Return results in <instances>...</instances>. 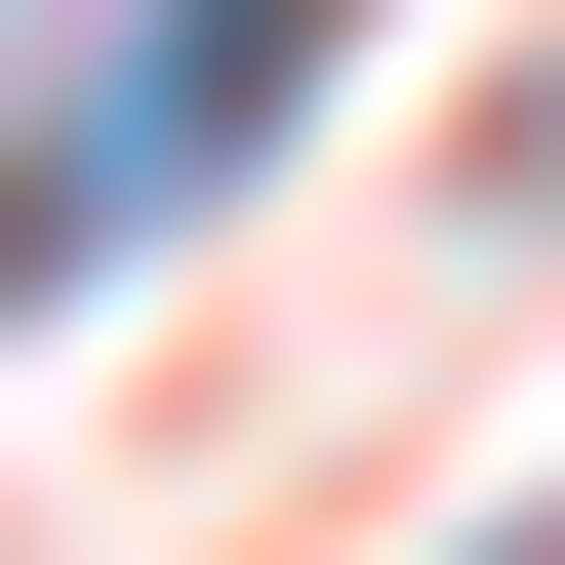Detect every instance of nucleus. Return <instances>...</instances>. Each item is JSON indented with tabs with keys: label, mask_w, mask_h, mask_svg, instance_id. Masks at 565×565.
Here are the masks:
<instances>
[{
	"label": "nucleus",
	"mask_w": 565,
	"mask_h": 565,
	"mask_svg": "<svg viewBox=\"0 0 565 565\" xmlns=\"http://www.w3.org/2000/svg\"><path fill=\"white\" fill-rule=\"evenodd\" d=\"M323 41H364V0H162L121 82L0 162V323H41V282H121V243H202V202L282 162V82H323Z\"/></svg>",
	"instance_id": "f257e3e1"
},
{
	"label": "nucleus",
	"mask_w": 565,
	"mask_h": 565,
	"mask_svg": "<svg viewBox=\"0 0 565 565\" xmlns=\"http://www.w3.org/2000/svg\"><path fill=\"white\" fill-rule=\"evenodd\" d=\"M525 565H565V525H525Z\"/></svg>",
	"instance_id": "f03ea898"
}]
</instances>
